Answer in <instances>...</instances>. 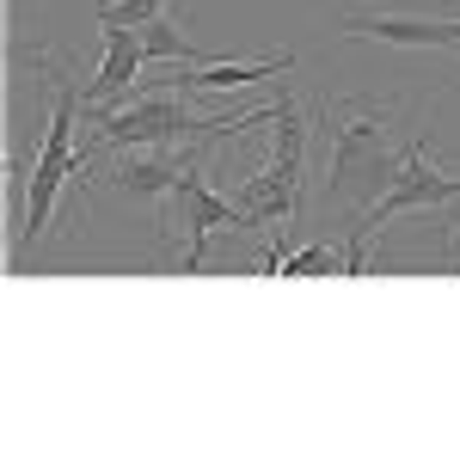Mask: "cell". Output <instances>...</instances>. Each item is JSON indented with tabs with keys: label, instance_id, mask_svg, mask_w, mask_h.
Listing matches in <instances>:
<instances>
[{
	"label": "cell",
	"instance_id": "obj_1",
	"mask_svg": "<svg viewBox=\"0 0 460 460\" xmlns=\"http://www.w3.org/2000/svg\"><path fill=\"white\" fill-rule=\"evenodd\" d=\"M393 99H344V105H325V197L344 203L362 197L375 203L387 190L399 166H405V147H393Z\"/></svg>",
	"mask_w": 460,
	"mask_h": 460
},
{
	"label": "cell",
	"instance_id": "obj_2",
	"mask_svg": "<svg viewBox=\"0 0 460 460\" xmlns=\"http://www.w3.org/2000/svg\"><path fill=\"white\" fill-rule=\"evenodd\" d=\"M197 136H203V142H240V117L203 123L172 86H147L129 105L105 111V117H99V136L80 147V154L93 160V154H105V147H178V142H197Z\"/></svg>",
	"mask_w": 460,
	"mask_h": 460
},
{
	"label": "cell",
	"instance_id": "obj_3",
	"mask_svg": "<svg viewBox=\"0 0 460 460\" xmlns=\"http://www.w3.org/2000/svg\"><path fill=\"white\" fill-rule=\"evenodd\" d=\"M43 62V56H37ZM49 68V62H43ZM56 80V111H49V129H43V147H37V172H31V203H25V227H19V246H13V264H25L31 246L43 240V227H49V215H56V197H62V184L80 178L93 160L74 147V123H80V111H86V86H74L68 74L49 68Z\"/></svg>",
	"mask_w": 460,
	"mask_h": 460
},
{
	"label": "cell",
	"instance_id": "obj_4",
	"mask_svg": "<svg viewBox=\"0 0 460 460\" xmlns=\"http://www.w3.org/2000/svg\"><path fill=\"white\" fill-rule=\"evenodd\" d=\"M166 203H172V221H160V227H184V270L203 264V252H209L215 234H240V227H246L240 197H215V184L203 178L197 160L184 166V178H178V190Z\"/></svg>",
	"mask_w": 460,
	"mask_h": 460
},
{
	"label": "cell",
	"instance_id": "obj_5",
	"mask_svg": "<svg viewBox=\"0 0 460 460\" xmlns=\"http://www.w3.org/2000/svg\"><path fill=\"white\" fill-rule=\"evenodd\" d=\"M99 31H105V62L86 86V117H105L117 111V99H136V80L147 68L142 31H129V25H99Z\"/></svg>",
	"mask_w": 460,
	"mask_h": 460
},
{
	"label": "cell",
	"instance_id": "obj_6",
	"mask_svg": "<svg viewBox=\"0 0 460 460\" xmlns=\"http://www.w3.org/2000/svg\"><path fill=\"white\" fill-rule=\"evenodd\" d=\"M307 166L295 160H270L258 178H246L240 190V209H246V227H277V221H295L301 215V184H307Z\"/></svg>",
	"mask_w": 460,
	"mask_h": 460
},
{
	"label": "cell",
	"instance_id": "obj_7",
	"mask_svg": "<svg viewBox=\"0 0 460 460\" xmlns=\"http://www.w3.org/2000/svg\"><path fill=\"white\" fill-rule=\"evenodd\" d=\"M197 154H178V147H154V154H129L123 166H111L105 184L111 190H123V197H136V203H160V197H172L184 166H190Z\"/></svg>",
	"mask_w": 460,
	"mask_h": 460
},
{
	"label": "cell",
	"instance_id": "obj_8",
	"mask_svg": "<svg viewBox=\"0 0 460 460\" xmlns=\"http://www.w3.org/2000/svg\"><path fill=\"white\" fill-rule=\"evenodd\" d=\"M295 68V56H264V62H203L190 74H172V80H154V86H172V93H234V86H252V80H277V74Z\"/></svg>",
	"mask_w": 460,
	"mask_h": 460
},
{
	"label": "cell",
	"instance_id": "obj_9",
	"mask_svg": "<svg viewBox=\"0 0 460 460\" xmlns=\"http://www.w3.org/2000/svg\"><path fill=\"white\" fill-rule=\"evenodd\" d=\"M142 49H147V62H190V68H203V62H215L209 49H197V43L184 37V25H172L166 13L142 25Z\"/></svg>",
	"mask_w": 460,
	"mask_h": 460
},
{
	"label": "cell",
	"instance_id": "obj_10",
	"mask_svg": "<svg viewBox=\"0 0 460 460\" xmlns=\"http://www.w3.org/2000/svg\"><path fill=\"white\" fill-rule=\"evenodd\" d=\"M277 270H283V277H338V270H344V252L338 246H307V252H288Z\"/></svg>",
	"mask_w": 460,
	"mask_h": 460
},
{
	"label": "cell",
	"instance_id": "obj_11",
	"mask_svg": "<svg viewBox=\"0 0 460 460\" xmlns=\"http://www.w3.org/2000/svg\"><path fill=\"white\" fill-rule=\"evenodd\" d=\"M166 13V0H105L99 6V25H129V31H142L147 19H160Z\"/></svg>",
	"mask_w": 460,
	"mask_h": 460
}]
</instances>
